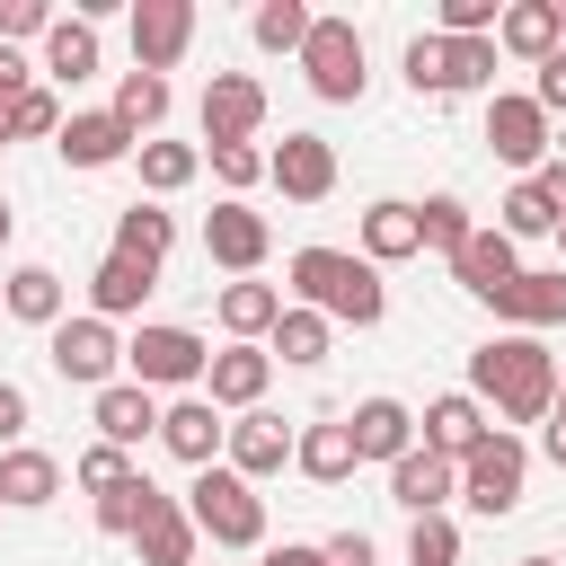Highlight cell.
<instances>
[{"mask_svg": "<svg viewBox=\"0 0 566 566\" xmlns=\"http://www.w3.org/2000/svg\"><path fill=\"white\" fill-rule=\"evenodd\" d=\"M186 513H195V531L212 539V548H265V495L230 469V460H212V469H195V486H186Z\"/></svg>", "mask_w": 566, "mask_h": 566, "instance_id": "cell-3", "label": "cell"}, {"mask_svg": "<svg viewBox=\"0 0 566 566\" xmlns=\"http://www.w3.org/2000/svg\"><path fill=\"white\" fill-rule=\"evenodd\" d=\"M159 442H168L186 469H212V460L230 451V424H221V407H212V398H177V407L159 416Z\"/></svg>", "mask_w": 566, "mask_h": 566, "instance_id": "cell-24", "label": "cell"}, {"mask_svg": "<svg viewBox=\"0 0 566 566\" xmlns=\"http://www.w3.org/2000/svg\"><path fill=\"white\" fill-rule=\"evenodd\" d=\"M203 256H212V265H230V274H256V265L274 256L265 212H248V203H212V221H203Z\"/></svg>", "mask_w": 566, "mask_h": 566, "instance_id": "cell-16", "label": "cell"}, {"mask_svg": "<svg viewBox=\"0 0 566 566\" xmlns=\"http://www.w3.org/2000/svg\"><path fill=\"white\" fill-rule=\"evenodd\" d=\"M557 35H566V9L557 0H504V27H495V53H513V62H548L557 53Z\"/></svg>", "mask_w": 566, "mask_h": 566, "instance_id": "cell-25", "label": "cell"}, {"mask_svg": "<svg viewBox=\"0 0 566 566\" xmlns=\"http://www.w3.org/2000/svg\"><path fill=\"white\" fill-rule=\"evenodd\" d=\"M407 566H460V522H451V513L407 522Z\"/></svg>", "mask_w": 566, "mask_h": 566, "instance_id": "cell-42", "label": "cell"}, {"mask_svg": "<svg viewBox=\"0 0 566 566\" xmlns=\"http://www.w3.org/2000/svg\"><path fill=\"white\" fill-rule=\"evenodd\" d=\"M133 548H142V566H195V548H203V531H195V513H186L177 495H159V504L142 513V531H133Z\"/></svg>", "mask_w": 566, "mask_h": 566, "instance_id": "cell-28", "label": "cell"}, {"mask_svg": "<svg viewBox=\"0 0 566 566\" xmlns=\"http://www.w3.org/2000/svg\"><path fill=\"white\" fill-rule=\"evenodd\" d=\"M327 345H336V327H327L318 310H301V301H292V310L274 318V336H265V354H274V363H292V371L327 363Z\"/></svg>", "mask_w": 566, "mask_h": 566, "instance_id": "cell-35", "label": "cell"}, {"mask_svg": "<svg viewBox=\"0 0 566 566\" xmlns=\"http://www.w3.org/2000/svg\"><path fill=\"white\" fill-rule=\"evenodd\" d=\"M292 469H301L310 486H345V478L363 469V451H354V424H345V416H327V424H301V451H292Z\"/></svg>", "mask_w": 566, "mask_h": 566, "instance_id": "cell-27", "label": "cell"}, {"mask_svg": "<svg viewBox=\"0 0 566 566\" xmlns=\"http://www.w3.org/2000/svg\"><path fill=\"white\" fill-rule=\"evenodd\" d=\"M407 88L416 97H469V88H495V35H416L407 44Z\"/></svg>", "mask_w": 566, "mask_h": 566, "instance_id": "cell-4", "label": "cell"}, {"mask_svg": "<svg viewBox=\"0 0 566 566\" xmlns=\"http://www.w3.org/2000/svg\"><path fill=\"white\" fill-rule=\"evenodd\" d=\"M495 230L522 248V239H557V212H548V195L531 186V177H513L504 186V203H495Z\"/></svg>", "mask_w": 566, "mask_h": 566, "instance_id": "cell-38", "label": "cell"}, {"mask_svg": "<svg viewBox=\"0 0 566 566\" xmlns=\"http://www.w3.org/2000/svg\"><path fill=\"white\" fill-rule=\"evenodd\" d=\"M416 221H424V248H433V256H460V248L478 239V221H469V203H460V195H424V203H416Z\"/></svg>", "mask_w": 566, "mask_h": 566, "instance_id": "cell-40", "label": "cell"}, {"mask_svg": "<svg viewBox=\"0 0 566 566\" xmlns=\"http://www.w3.org/2000/svg\"><path fill=\"white\" fill-rule=\"evenodd\" d=\"M495 318L513 336H539V327H566V265H522V283L495 301Z\"/></svg>", "mask_w": 566, "mask_h": 566, "instance_id": "cell-20", "label": "cell"}, {"mask_svg": "<svg viewBox=\"0 0 566 566\" xmlns=\"http://www.w3.org/2000/svg\"><path fill=\"white\" fill-rule=\"evenodd\" d=\"M310 27H318V9H301V0H256V18H248V35H256L265 53H292V62H301Z\"/></svg>", "mask_w": 566, "mask_h": 566, "instance_id": "cell-37", "label": "cell"}, {"mask_svg": "<svg viewBox=\"0 0 566 566\" xmlns=\"http://www.w3.org/2000/svg\"><path fill=\"white\" fill-rule=\"evenodd\" d=\"M27 35H53V9L44 0H0V44H27Z\"/></svg>", "mask_w": 566, "mask_h": 566, "instance_id": "cell-45", "label": "cell"}, {"mask_svg": "<svg viewBox=\"0 0 566 566\" xmlns=\"http://www.w3.org/2000/svg\"><path fill=\"white\" fill-rule=\"evenodd\" d=\"M327 548V566H380V548L363 539V531H336V539H318Z\"/></svg>", "mask_w": 566, "mask_h": 566, "instance_id": "cell-48", "label": "cell"}, {"mask_svg": "<svg viewBox=\"0 0 566 566\" xmlns=\"http://www.w3.org/2000/svg\"><path fill=\"white\" fill-rule=\"evenodd\" d=\"M212 310H221L230 345H265V336H274V318H283L292 301H283L274 283H256V274H239V283H221V301H212Z\"/></svg>", "mask_w": 566, "mask_h": 566, "instance_id": "cell-26", "label": "cell"}, {"mask_svg": "<svg viewBox=\"0 0 566 566\" xmlns=\"http://www.w3.org/2000/svg\"><path fill=\"white\" fill-rule=\"evenodd\" d=\"M203 371H212V345H203L195 327L142 318V327L124 336V380H142V389H195Z\"/></svg>", "mask_w": 566, "mask_h": 566, "instance_id": "cell-6", "label": "cell"}, {"mask_svg": "<svg viewBox=\"0 0 566 566\" xmlns=\"http://www.w3.org/2000/svg\"><path fill=\"white\" fill-rule=\"evenodd\" d=\"M265 177L283 186V203H327L336 195V142L327 133H283L265 150Z\"/></svg>", "mask_w": 566, "mask_h": 566, "instance_id": "cell-11", "label": "cell"}, {"mask_svg": "<svg viewBox=\"0 0 566 566\" xmlns=\"http://www.w3.org/2000/svg\"><path fill=\"white\" fill-rule=\"evenodd\" d=\"M292 451H301V433L283 424V416H265V407H248V416H230V469L256 486V478H274V469H292Z\"/></svg>", "mask_w": 566, "mask_h": 566, "instance_id": "cell-14", "label": "cell"}, {"mask_svg": "<svg viewBox=\"0 0 566 566\" xmlns=\"http://www.w3.org/2000/svg\"><path fill=\"white\" fill-rule=\"evenodd\" d=\"M451 495H460V460H442V451H407L398 469H389V504L407 513V522H424V513H451Z\"/></svg>", "mask_w": 566, "mask_h": 566, "instance_id": "cell-15", "label": "cell"}, {"mask_svg": "<svg viewBox=\"0 0 566 566\" xmlns=\"http://www.w3.org/2000/svg\"><path fill=\"white\" fill-rule=\"evenodd\" d=\"M531 186H539V195H548V212H557V221H566V159H557V150H548V168H539V177H531Z\"/></svg>", "mask_w": 566, "mask_h": 566, "instance_id": "cell-51", "label": "cell"}, {"mask_svg": "<svg viewBox=\"0 0 566 566\" xmlns=\"http://www.w3.org/2000/svg\"><path fill=\"white\" fill-rule=\"evenodd\" d=\"M195 44V0H133V71H177Z\"/></svg>", "mask_w": 566, "mask_h": 566, "instance_id": "cell-12", "label": "cell"}, {"mask_svg": "<svg viewBox=\"0 0 566 566\" xmlns=\"http://www.w3.org/2000/svg\"><path fill=\"white\" fill-rule=\"evenodd\" d=\"M345 424H354V451H363V460H380V469H398V460H407V451L424 442V433H416V407H407V398H363V407H354Z\"/></svg>", "mask_w": 566, "mask_h": 566, "instance_id": "cell-19", "label": "cell"}, {"mask_svg": "<svg viewBox=\"0 0 566 566\" xmlns=\"http://www.w3.org/2000/svg\"><path fill=\"white\" fill-rule=\"evenodd\" d=\"M168 248H177V221L159 212V203H124L115 212V256H133V265H168Z\"/></svg>", "mask_w": 566, "mask_h": 566, "instance_id": "cell-32", "label": "cell"}, {"mask_svg": "<svg viewBox=\"0 0 566 566\" xmlns=\"http://www.w3.org/2000/svg\"><path fill=\"white\" fill-rule=\"evenodd\" d=\"M53 150H62L71 168H115V159H133L142 142H133V133L115 124V106H80V115H62Z\"/></svg>", "mask_w": 566, "mask_h": 566, "instance_id": "cell-18", "label": "cell"}, {"mask_svg": "<svg viewBox=\"0 0 566 566\" xmlns=\"http://www.w3.org/2000/svg\"><path fill=\"white\" fill-rule=\"evenodd\" d=\"M150 504H159V486H150V478H124V486H106V495H97V531H106V539H133Z\"/></svg>", "mask_w": 566, "mask_h": 566, "instance_id": "cell-41", "label": "cell"}, {"mask_svg": "<svg viewBox=\"0 0 566 566\" xmlns=\"http://www.w3.org/2000/svg\"><path fill=\"white\" fill-rule=\"evenodd\" d=\"M9 230H18V212H9V195H0V248H9Z\"/></svg>", "mask_w": 566, "mask_h": 566, "instance_id": "cell-53", "label": "cell"}, {"mask_svg": "<svg viewBox=\"0 0 566 566\" xmlns=\"http://www.w3.org/2000/svg\"><path fill=\"white\" fill-rule=\"evenodd\" d=\"M133 168H142V186H150V195H186V186L203 177V150H195V142H142V150H133Z\"/></svg>", "mask_w": 566, "mask_h": 566, "instance_id": "cell-36", "label": "cell"}, {"mask_svg": "<svg viewBox=\"0 0 566 566\" xmlns=\"http://www.w3.org/2000/svg\"><path fill=\"white\" fill-rule=\"evenodd\" d=\"M301 80H310L327 106H354L363 80H371V71H363V27H354V18H318L310 44H301Z\"/></svg>", "mask_w": 566, "mask_h": 566, "instance_id": "cell-8", "label": "cell"}, {"mask_svg": "<svg viewBox=\"0 0 566 566\" xmlns=\"http://www.w3.org/2000/svg\"><path fill=\"white\" fill-rule=\"evenodd\" d=\"M539 451H548V460L566 469V416H548V424H539Z\"/></svg>", "mask_w": 566, "mask_h": 566, "instance_id": "cell-52", "label": "cell"}, {"mask_svg": "<svg viewBox=\"0 0 566 566\" xmlns=\"http://www.w3.org/2000/svg\"><path fill=\"white\" fill-rule=\"evenodd\" d=\"M557 416H566V371H557Z\"/></svg>", "mask_w": 566, "mask_h": 566, "instance_id": "cell-55", "label": "cell"}, {"mask_svg": "<svg viewBox=\"0 0 566 566\" xmlns=\"http://www.w3.org/2000/svg\"><path fill=\"white\" fill-rule=\"evenodd\" d=\"M159 389H142V380H115V389H97L88 398V424H97V442H115V451H142L150 433H159Z\"/></svg>", "mask_w": 566, "mask_h": 566, "instance_id": "cell-13", "label": "cell"}, {"mask_svg": "<svg viewBox=\"0 0 566 566\" xmlns=\"http://www.w3.org/2000/svg\"><path fill=\"white\" fill-rule=\"evenodd\" d=\"M115 124H124L133 142H159V124H168V80H159V71H124V80H115Z\"/></svg>", "mask_w": 566, "mask_h": 566, "instance_id": "cell-34", "label": "cell"}, {"mask_svg": "<svg viewBox=\"0 0 566 566\" xmlns=\"http://www.w3.org/2000/svg\"><path fill=\"white\" fill-rule=\"evenodd\" d=\"M486 150H495L504 168H522V177L548 168V115H539L531 88H495V97H486Z\"/></svg>", "mask_w": 566, "mask_h": 566, "instance_id": "cell-9", "label": "cell"}, {"mask_svg": "<svg viewBox=\"0 0 566 566\" xmlns=\"http://www.w3.org/2000/svg\"><path fill=\"white\" fill-rule=\"evenodd\" d=\"M283 283H292V301H301V310H318L327 327H380V310H389L380 265H371V256H354V248H292Z\"/></svg>", "mask_w": 566, "mask_h": 566, "instance_id": "cell-2", "label": "cell"}, {"mask_svg": "<svg viewBox=\"0 0 566 566\" xmlns=\"http://www.w3.org/2000/svg\"><path fill=\"white\" fill-rule=\"evenodd\" d=\"M265 133V80H248V71H212L203 80V150H221V142H256Z\"/></svg>", "mask_w": 566, "mask_h": 566, "instance_id": "cell-10", "label": "cell"}, {"mask_svg": "<svg viewBox=\"0 0 566 566\" xmlns=\"http://www.w3.org/2000/svg\"><path fill=\"white\" fill-rule=\"evenodd\" d=\"M0 310L18 318V327H62L71 318V283L53 274V265H9V283H0Z\"/></svg>", "mask_w": 566, "mask_h": 566, "instance_id": "cell-22", "label": "cell"}, {"mask_svg": "<svg viewBox=\"0 0 566 566\" xmlns=\"http://www.w3.org/2000/svg\"><path fill=\"white\" fill-rule=\"evenodd\" d=\"M71 478H80L88 495H106V486H124V478H142V469H133V451H115V442H88V451L71 460Z\"/></svg>", "mask_w": 566, "mask_h": 566, "instance_id": "cell-44", "label": "cell"}, {"mask_svg": "<svg viewBox=\"0 0 566 566\" xmlns=\"http://www.w3.org/2000/svg\"><path fill=\"white\" fill-rule=\"evenodd\" d=\"M363 256H371V265H407V256H424V221H416V203L380 195V203L363 212Z\"/></svg>", "mask_w": 566, "mask_h": 566, "instance_id": "cell-29", "label": "cell"}, {"mask_svg": "<svg viewBox=\"0 0 566 566\" xmlns=\"http://www.w3.org/2000/svg\"><path fill=\"white\" fill-rule=\"evenodd\" d=\"M416 433H424V451H442V460H469L486 433H495V416L469 398V389H442V398H424V416H416Z\"/></svg>", "mask_w": 566, "mask_h": 566, "instance_id": "cell-17", "label": "cell"}, {"mask_svg": "<svg viewBox=\"0 0 566 566\" xmlns=\"http://www.w3.org/2000/svg\"><path fill=\"white\" fill-rule=\"evenodd\" d=\"M27 88H35L27 53H18V44H0V106H9V97H27Z\"/></svg>", "mask_w": 566, "mask_h": 566, "instance_id": "cell-50", "label": "cell"}, {"mask_svg": "<svg viewBox=\"0 0 566 566\" xmlns=\"http://www.w3.org/2000/svg\"><path fill=\"white\" fill-rule=\"evenodd\" d=\"M522 566H557V557H522Z\"/></svg>", "mask_w": 566, "mask_h": 566, "instance_id": "cell-56", "label": "cell"}, {"mask_svg": "<svg viewBox=\"0 0 566 566\" xmlns=\"http://www.w3.org/2000/svg\"><path fill=\"white\" fill-rule=\"evenodd\" d=\"M27 416H35V407H27V389H18V380H0V451H18V442H27Z\"/></svg>", "mask_w": 566, "mask_h": 566, "instance_id": "cell-47", "label": "cell"}, {"mask_svg": "<svg viewBox=\"0 0 566 566\" xmlns=\"http://www.w3.org/2000/svg\"><path fill=\"white\" fill-rule=\"evenodd\" d=\"M44 363H53L71 389H88V398H97V389H115V371H124V336H115L106 318H88V310H80V318H62V327L44 336Z\"/></svg>", "mask_w": 566, "mask_h": 566, "instance_id": "cell-7", "label": "cell"}, {"mask_svg": "<svg viewBox=\"0 0 566 566\" xmlns=\"http://www.w3.org/2000/svg\"><path fill=\"white\" fill-rule=\"evenodd\" d=\"M203 168H212V177L230 186V203H239V195L265 177V150H256V142H221V150H203Z\"/></svg>", "mask_w": 566, "mask_h": 566, "instance_id": "cell-43", "label": "cell"}, {"mask_svg": "<svg viewBox=\"0 0 566 566\" xmlns=\"http://www.w3.org/2000/svg\"><path fill=\"white\" fill-rule=\"evenodd\" d=\"M522 486H531V442L495 424V433L460 460V504H469L478 522H504V513H522Z\"/></svg>", "mask_w": 566, "mask_h": 566, "instance_id": "cell-5", "label": "cell"}, {"mask_svg": "<svg viewBox=\"0 0 566 566\" xmlns=\"http://www.w3.org/2000/svg\"><path fill=\"white\" fill-rule=\"evenodd\" d=\"M53 133H62V97H53L44 80H35L27 97L0 106V142H53Z\"/></svg>", "mask_w": 566, "mask_h": 566, "instance_id": "cell-39", "label": "cell"}, {"mask_svg": "<svg viewBox=\"0 0 566 566\" xmlns=\"http://www.w3.org/2000/svg\"><path fill=\"white\" fill-rule=\"evenodd\" d=\"M557 265H566V221H557Z\"/></svg>", "mask_w": 566, "mask_h": 566, "instance_id": "cell-54", "label": "cell"}, {"mask_svg": "<svg viewBox=\"0 0 566 566\" xmlns=\"http://www.w3.org/2000/svg\"><path fill=\"white\" fill-rule=\"evenodd\" d=\"M53 495H62V460H53V451H35V442L0 451V504H18V513H44Z\"/></svg>", "mask_w": 566, "mask_h": 566, "instance_id": "cell-31", "label": "cell"}, {"mask_svg": "<svg viewBox=\"0 0 566 566\" xmlns=\"http://www.w3.org/2000/svg\"><path fill=\"white\" fill-rule=\"evenodd\" d=\"M469 398L504 424H548L557 416V354L539 336H486L469 354Z\"/></svg>", "mask_w": 566, "mask_h": 566, "instance_id": "cell-1", "label": "cell"}, {"mask_svg": "<svg viewBox=\"0 0 566 566\" xmlns=\"http://www.w3.org/2000/svg\"><path fill=\"white\" fill-rule=\"evenodd\" d=\"M150 283H159L150 265H133V256H115V248H106V256H97V274H88V318H106V327H115V318H133V310L150 301Z\"/></svg>", "mask_w": 566, "mask_h": 566, "instance_id": "cell-30", "label": "cell"}, {"mask_svg": "<svg viewBox=\"0 0 566 566\" xmlns=\"http://www.w3.org/2000/svg\"><path fill=\"white\" fill-rule=\"evenodd\" d=\"M451 283H460V292H478V301H504V292L522 283V248H513L504 230H478V239L451 256Z\"/></svg>", "mask_w": 566, "mask_h": 566, "instance_id": "cell-21", "label": "cell"}, {"mask_svg": "<svg viewBox=\"0 0 566 566\" xmlns=\"http://www.w3.org/2000/svg\"><path fill=\"white\" fill-rule=\"evenodd\" d=\"M256 566H327V548H310V539H265Z\"/></svg>", "mask_w": 566, "mask_h": 566, "instance_id": "cell-49", "label": "cell"}, {"mask_svg": "<svg viewBox=\"0 0 566 566\" xmlns=\"http://www.w3.org/2000/svg\"><path fill=\"white\" fill-rule=\"evenodd\" d=\"M531 97H539V115H548V124L566 115V44H557V53L539 62V80H531Z\"/></svg>", "mask_w": 566, "mask_h": 566, "instance_id": "cell-46", "label": "cell"}, {"mask_svg": "<svg viewBox=\"0 0 566 566\" xmlns=\"http://www.w3.org/2000/svg\"><path fill=\"white\" fill-rule=\"evenodd\" d=\"M265 380H274V354H265V345H221L212 371H203V398L248 416V407H265Z\"/></svg>", "mask_w": 566, "mask_h": 566, "instance_id": "cell-23", "label": "cell"}, {"mask_svg": "<svg viewBox=\"0 0 566 566\" xmlns=\"http://www.w3.org/2000/svg\"><path fill=\"white\" fill-rule=\"evenodd\" d=\"M97 71V27L71 9V18H53V35H44V80H62V88H80Z\"/></svg>", "mask_w": 566, "mask_h": 566, "instance_id": "cell-33", "label": "cell"}]
</instances>
